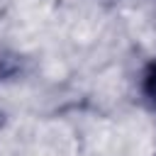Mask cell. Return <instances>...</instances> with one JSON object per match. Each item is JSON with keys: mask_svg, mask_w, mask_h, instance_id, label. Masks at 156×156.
<instances>
[{"mask_svg": "<svg viewBox=\"0 0 156 156\" xmlns=\"http://www.w3.org/2000/svg\"><path fill=\"white\" fill-rule=\"evenodd\" d=\"M146 93H149V98L156 102V63L149 68V73H146Z\"/></svg>", "mask_w": 156, "mask_h": 156, "instance_id": "6da1fadb", "label": "cell"}]
</instances>
